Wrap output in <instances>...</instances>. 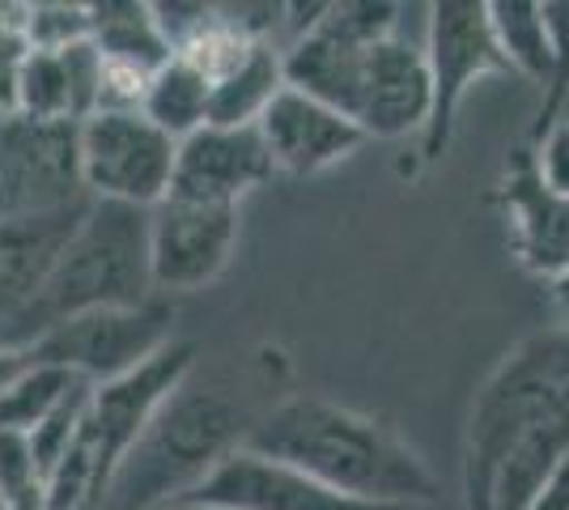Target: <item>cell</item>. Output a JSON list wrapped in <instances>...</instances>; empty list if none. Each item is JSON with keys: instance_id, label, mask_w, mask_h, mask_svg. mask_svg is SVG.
Listing matches in <instances>:
<instances>
[{"instance_id": "6da1fadb", "label": "cell", "mask_w": 569, "mask_h": 510, "mask_svg": "<svg viewBox=\"0 0 569 510\" xmlns=\"http://www.w3.org/2000/svg\"><path fill=\"white\" fill-rule=\"evenodd\" d=\"M569 456V323L522 337L476 391L463 434V507L527 510Z\"/></svg>"}, {"instance_id": "7a4b0ae2", "label": "cell", "mask_w": 569, "mask_h": 510, "mask_svg": "<svg viewBox=\"0 0 569 510\" xmlns=\"http://www.w3.org/2000/svg\"><path fill=\"white\" fill-rule=\"evenodd\" d=\"M242 447L370 507L417 510L438 502L429 463L391 426L323 396H289L272 404L251 421Z\"/></svg>"}, {"instance_id": "3957f363", "label": "cell", "mask_w": 569, "mask_h": 510, "mask_svg": "<svg viewBox=\"0 0 569 510\" xmlns=\"http://www.w3.org/2000/svg\"><path fill=\"white\" fill-rule=\"evenodd\" d=\"M149 298H158L149 268V209L90 200L81 226L51 268L48 286L0 332V344L26 349L72 316L102 307H144Z\"/></svg>"}, {"instance_id": "277c9868", "label": "cell", "mask_w": 569, "mask_h": 510, "mask_svg": "<svg viewBox=\"0 0 569 510\" xmlns=\"http://www.w3.org/2000/svg\"><path fill=\"white\" fill-rule=\"evenodd\" d=\"M256 413L217 388H183L153 413L116 468L102 510H158L183 502L251 434Z\"/></svg>"}, {"instance_id": "5b68a950", "label": "cell", "mask_w": 569, "mask_h": 510, "mask_svg": "<svg viewBox=\"0 0 569 510\" xmlns=\"http://www.w3.org/2000/svg\"><path fill=\"white\" fill-rule=\"evenodd\" d=\"M196 353V340H170L167 349H158L123 379L90 388L86 417L69 451L43 481V510H102L116 468L144 434L153 413L191 379Z\"/></svg>"}, {"instance_id": "8992f818", "label": "cell", "mask_w": 569, "mask_h": 510, "mask_svg": "<svg viewBox=\"0 0 569 510\" xmlns=\"http://www.w3.org/2000/svg\"><path fill=\"white\" fill-rule=\"evenodd\" d=\"M426 64H429V123L421 132L417 158L421 167H433L447 158L455 141L459 107L480 77L510 73L506 56L498 51L489 4L485 0H442L429 4L426 30Z\"/></svg>"}, {"instance_id": "52a82bcc", "label": "cell", "mask_w": 569, "mask_h": 510, "mask_svg": "<svg viewBox=\"0 0 569 510\" xmlns=\"http://www.w3.org/2000/svg\"><path fill=\"white\" fill-rule=\"evenodd\" d=\"M170 340H174V307L167 298H149L144 307H102L64 319L39 340H30L22 353L26 362L64 366L90 388H102L149 362Z\"/></svg>"}, {"instance_id": "ba28073f", "label": "cell", "mask_w": 569, "mask_h": 510, "mask_svg": "<svg viewBox=\"0 0 569 510\" xmlns=\"http://www.w3.org/2000/svg\"><path fill=\"white\" fill-rule=\"evenodd\" d=\"M400 4H375V0L323 4L319 22L307 34L289 39V48H281L284 86L353 120L366 51L400 30Z\"/></svg>"}, {"instance_id": "9c48e42d", "label": "cell", "mask_w": 569, "mask_h": 510, "mask_svg": "<svg viewBox=\"0 0 569 510\" xmlns=\"http://www.w3.org/2000/svg\"><path fill=\"white\" fill-rule=\"evenodd\" d=\"M174 149L141 111H98L81 123V179L94 200L153 209L170 196Z\"/></svg>"}, {"instance_id": "30bf717a", "label": "cell", "mask_w": 569, "mask_h": 510, "mask_svg": "<svg viewBox=\"0 0 569 510\" xmlns=\"http://www.w3.org/2000/svg\"><path fill=\"white\" fill-rule=\"evenodd\" d=\"M94 200L81 179V123H0V221L60 213Z\"/></svg>"}, {"instance_id": "8fae6325", "label": "cell", "mask_w": 569, "mask_h": 510, "mask_svg": "<svg viewBox=\"0 0 569 510\" xmlns=\"http://www.w3.org/2000/svg\"><path fill=\"white\" fill-rule=\"evenodd\" d=\"M238 243V204L167 196L149 209V268L158 293L204 290L230 264Z\"/></svg>"}, {"instance_id": "7c38bea8", "label": "cell", "mask_w": 569, "mask_h": 510, "mask_svg": "<svg viewBox=\"0 0 569 510\" xmlns=\"http://www.w3.org/2000/svg\"><path fill=\"white\" fill-rule=\"evenodd\" d=\"M353 123L361 137L400 141L421 137L429 123V64L426 48L403 39L400 30L366 51L361 86H357Z\"/></svg>"}, {"instance_id": "4fadbf2b", "label": "cell", "mask_w": 569, "mask_h": 510, "mask_svg": "<svg viewBox=\"0 0 569 510\" xmlns=\"http://www.w3.org/2000/svg\"><path fill=\"white\" fill-rule=\"evenodd\" d=\"M183 502H204L217 510H396L345 498L336 489L310 481L307 472L268 460L260 451H247V447L230 451Z\"/></svg>"}, {"instance_id": "5bb4252c", "label": "cell", "mask_w": 569, "mask_h": 510, "mask_svg": "<svg viewBox=\"0 0 569 510\" xmlns=\"http://www.w3.org/2000/svg\"><path fill=\"white\" fill-rule=\"evenodd\" d=\"M498 209L510 230V247L531 277L557 281L569 268V196H557L540 179L531 146H519L498 183Z\"/></svg>"}, {"instance_id": "9a60e30c", "label": "cell", "mask_w": 569, "mask_h": 510, "mask_svg": "<svg viewBox=\"0 0 569 510\" xmlns=\"http://www.w3.org/2000/svg\"><path fill=\"white\" fill-rule=\"evenodd\" d=\"M272 158L256 128H217L204 123L174 149V179L170 196L209 200V204H238L247 192L272 179Z\"/></svg>"}, {"instance_id": "2e32d148", "label": "cell", "mask_w": 569, "mask_h": 510, "mask_svg": "<svg viewBox=\"0 0 569 510\" xmlns=\"http://www.w3.org/2000/svg\"><path fill=\"white\" fill-rule=\"evenodd\" d=\"M256 132H260L263 149L272 158V170L277 174H293V179L323 174L328 167L357 153V146L366 141L353 120H345L340 111L298 94L289 86L268 102V111L260 116Z\"/></svg>"}, {"instance_id": "e0dca14e", "label": "cell", "mask_w": 569, "mask_h": 510, "mask_svg": "<svg viewBox=\"0 0 569 510\" xmlns=\"http://www.w3.org/2000/svg\"><path fill=\"white\" fill-rule=\"evenodd\" d=\"M86 209H90V200L60 209V213L0 221V332L48 286L51 268L60 260V251L69 247Z\"/></svg>"}, {"instance_id": "ac0fdd59", "label": "cell", "mask_w": 569, "mask_h": 510, "mask_svg": "<svg viewBox=\"0 0 569 510\" xmlns=\"http://www.w3.org/2000/svg\"><path fill=\"white\" fill-rule=\"evenodd\" d=\"M22 116L43 123H86L102 98V56L94 43L64 51H26L18 73Z\"/></svg>"}, {"instance_id": "d6986e66", "label": "cell", "mask_w": 569, "mask_h": 510, "mask_svg": "<svg viewBox=\"0 0 569 510\" xmlns=\"http://www.w3.org/2000/svg\"><path fill=\"white\" fill-rule=\"evenodd\" d=\"M90 43L98 48V56L116 69L128 73L153 77L170 56V43L162 34V26L153 18V4L141 0H107V4H90Z\"/></svg>"}, {"instance_id": "ffe728a7", "label": "cell", "mask_w": 569, "mask_h": 510, "mask_svg": "<svg viewBox=\"0 0 569 510\" xmlns=\"http://www.w3.org/2000/svg\"><path fill=\"white\" fill-rule=\"evenodd\" d=\"M284 90L281 48L277 43H256L238 60L226 77L213 81L209 98V123L217 128H256L268 102Z\"/></svg>"}, {"instance_id": "44dd1931", "label": "cell", "mask_w": 569, "mask_h": 510, "mask_svg": "<svg viewBox=\"0 0 569 510\" xmlns=\"http://www.w3.org/2000/svg\"><path fill=\"white\" fill-rule=\"evenodd\" d=\"M209 98H213V81L191 60L170 56L144 86L141 116L149 123H158L170 141H183V137L200 132L209 123Z\"/></svg>"}, {"instance_id": "7402d4cb", "label": "cell", "mask_w": 569, "mask_h": 510, "mask_svg": "<svg viewBox=\"0 0 569 510\" xmlns=\"http://www.w3.org/2000/svg\"><path fill=\"white\" fill-rule=\"evenodd\" d=\"M81 388H90V383L77 379L64 366L26 362L22 374L0 391V430H13V434L39 430V426H43L56 409H64Z\"/></svg>"}, {"instance_id": "603a6c76", "label": "cell", "mask_w": 569, "mask_h": 510, "mask_svg": "<svg viewBox=\"0 0 569 510\" xmlns=\"http://www.w3.org/2000/svg\"><path fill=\"white\" fill-rule=\"evenodd\" d=\"M90 4L69 0H39L26 4V48L30 51H64L77 43H90Z\"/></svg>"}, {"instance_id": "cb8c5ba5", "label": "cell", "mask_w": 569, "mask_h": 510, "mask_svg": "<svg viewBox=\"0 0 569 510\" xmlns=\"http://www.w3.org/2000/svg\"><path fill=\"white\" fill-rule=\"evenodd\" d=\"M26 498H43V477L30 456V438L0 430V507Z\"/></svg>"}, {"instance_id": "d4e9b609", "label": "cell", "mask_w": 569, "mask_h": 510, "mask_svg": "<svg viewBox=\"0 0 569 510\" xmlns=\"http://www.w3.org/2000/svg\"><path fill=\"white\" fill-rule=\"evenodd\" d=\"M536 170L557 196H569V120H557L545 137L531 141Z\"/></svg>"}, {"instance_id": "484cf974", "label": "cell", "mask_w": 569, "mask_h": 510, "mask_svg": "<svg viewBox=\"0 0 569 510\" xmlns=\"http://www.w3.org/2000/svg\"><path fill=\"white\" fill-rule=\"evenodd\" d=\"M527 510H569V456L548 472Z\"/></svg>"}, {"instance_id": "4316f807", "label": "cell", "mask_w": 569, "mask_h": 510, "mask_svg": "<svg viewBox=\"0 0 569 510\" xmlns=\"http://www.w3.org/2000/svg\"><path fill=\"white\" fill-rule=\"evenodd\" d=\"M18 73L22 60H0V123L22 116V94H18Z\"/></svg>"}, {"instance_id": "83f0119b", "label": "cell", "mask_w": 569, "mask_h": 510, "mask_svg": "<svg viewBox=\"0 0 569 510\" xmlns=\"http://www.w3.org/2000/svg\"><path fill=\"white\" fill-rule=\"evenodd\" d=\"M22 366H26L22 349H9V344H0V391L9 388L18 374H22Z\"/></svg>"}, {"instance_id": "f1b7e54d", "label": "cell", "mask_w": 569, "mask_h": 510, "mask_svg": "<svg viewBox=\"0 0 569 510\" xmlns=\"http://www.w3.org/2000/svg\"><path fill=\"white\" fill-rule=\"evenodd\" d=\"M552 298H557V307H561V311L569 316V268L561 272V277H557V281H552Z\"/></svg>"}, {"instance_id": "f546056e", "label": "cell", "mask_w": 569, "mask_h": 510, "mask_svg": "<svg viewBox=\"0 0 569 510\" xmlns=\"http://www.w3.org/2000/svg\"><path fill=\"white\" fill-rule=\"evenodd\" d=\"M0 510H43V498H26V502H9V507Z\"/></svg>"}, {"instance_id": "4dcf8cb0", "label": "cell", "mask_w": 569, "mask_h": 510, "mask_svg": "<svg viewBox=\"0 0 569 510\" xmlns=\"http://www.w3.org/2000/svg\"><path fill=\"white\" fill-rule=\"evenodd\" d=\"M158 510H217V507H204V502H170V507H158Z\"/></svg>"}]
</instances>
